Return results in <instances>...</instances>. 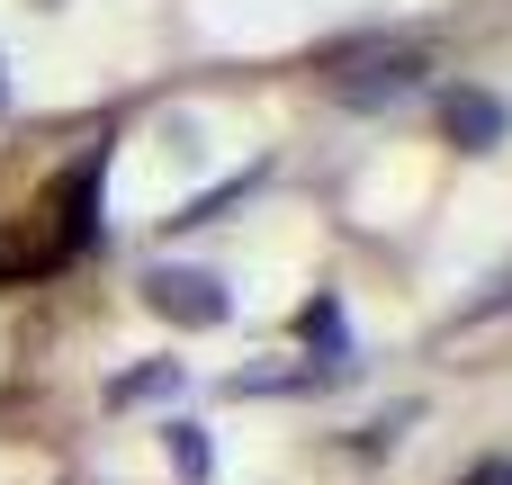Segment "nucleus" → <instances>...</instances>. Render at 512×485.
Segmentation results:
<instances>
[{
    "label": "nucleus",
    "instance_id": "nucleus-2",
    "mask_svg": "<svg viewBox=\"0 0 512 485\" xmlns=\"http://www.w3.org/2000/svg\"><path fill=\"white\" fill-rule=\"evenodd\" d=\"M333 90H342L351 108H387V99H414V90H423V63H414V54H369V63H351Z\"/></svg>",
    "mask_w": 512,
    "mask_h": 485
},
{
    "label": "nucleus",
    "instance_id": "nucleus-5",
    "mask_svg": "<svg viewBox=\"0 0 512 485\" xmlns=\"http://www.w3.org/2000/svg\"><path fill=\"white\" fill-rule=\"evenodd\" d=\"M153 396H180V360H153V369H126L108 387V405H153Z\"/></svg>",
    "mask_w": 512,
    "mask_h": 485
},
{
    "label": "nucleus",
    "instance_id": "nucleus-3",
    "mask_svg": "<svg viewBox=\"0 0 512 485\" xmlns=\"http://www.w3.org/2000/svg\"><path fill=\"white\" fill-rule=\"evenodd\" d=\"M297 333H306V351L324 360V369H315L324 387H342V378L360 369V360H351V324H342V297H306V315H297Z\"/></svg>",
    "mask_w": 512,
    "mask_h": 485
},
{
    "label": "nucleus",
    "instance_id": "nucleus-4",
    "mask_svg": "<svg viewBox=\"0 0 512 485\" xmlns=\"http://www.w3.org/2000/svg\"><path fill=\"white\" fill-rule=\"evenodd\" d=\"M441 117H450V144H459V153H495V144H504V99H495V90H450V108H441Z\"/></svg>",
    "mask_w": 512,
    "mask_h": 485
},
{
    "label": "nucleus",
    "instance_id": "nucleus-9",
    "mask_svg": "<svg viewBox=\"0 0 512 485\" xmlns=\"http://www.w3.org/2000/svg\"><path fill=\"white\" fill-rule=\"evenodd\" d=\"M0 108H9V81H0Z\"/></svg>",
    "mask_w": 512,
    "mask_h": 485
},
{
    "label": "nucleus",
    "instance_id": "nucleus-1",
    "mask_svg": "<svg viewBox=\"0 0 512 485\" xmlns=\"http://www.w3.org/2000/svg\"><path fill=\"white\" fill-rule=\"evenodd\" d=\"M144 306H153L162 324H180V333H207V324L234 315L225 279H216V270H180V261H153V270H144Z\"/></svg>",
    "mask_w": 512,
    "mask_h": 485
},
{
    "label": "nucleus",
    "instance_id": "nucleus-8",
    "mask_svg": "<svg viewBox=\"0 0 512 485\" xmlns=\"http://www.w3.org/2000/svg\"><path fill=\"white\" fill-rule=\"evenodd\" d=\"M459 485H512V459H486V468H468Z\"/></svg>",
    "mask_w": 512,
    "mask_h": 485
},
{
    "label": "nucleus",
    "instance_id": "nucleus-6",
    "mask_svg": "<svg viewBox=\"0 0 512 485\" xmlns=\"http://www.w3.org/2000/svg\"><path fill=\"white\" fill-rule=\"evenodd\" d=\"M162 450H171V468H180L189 485H207L216 459H207V432H198V423H171V432H162Z\"/></svg>",
    "mask_w": 512,
    "mask_h": 485
},
{
    "label": "nucleus",
    "instance_id": "nucleus-7",
    "mask_svg": "<svg viewBox=\"0 0 512 485\" xmlns=\"http://www.w3.org/2000/svg\"><path fill=\"white\" fill-rule=\"evenodd\" d=\"M504 306H512V261L495 270V279H486V297H477V306H468L459 324H486V315H504Z\"/></svg>",
    "mask_w": 512,
    "mask_h": 485
}]
</instances>
